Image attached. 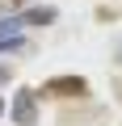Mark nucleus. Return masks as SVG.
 <instances>
[{
    "label": "nucleus",
    "instance_id": "obj_1",
    "mask_svg": "<svg viewBox=\"0 0 122 126\" xmlns=\"http://www.w3.org/2000/svg\"><path fill=\"white\" fill-rule=\"evenodd\" d=\"M25 21H38V25H51V21H55V13H51V9H38V13L30 9V13H25Z\"/></svg>",
    "mask_w": 122,
    "mask_h": 126
},
{
    "label": "nucleus",
    "instance_id": "obj_2",
    "mask_svg": "<svg viewBox=\"0 0 122 126\" xmlns=\"http://www.w3.org/2000/svg\"><path fill=\"white\" fill-rule=\"evenodd\" d=\"M4 80H9V67H0V84H4Z\"/></svg>",
    "mask_w": 122,
    "mask_h": 126
},
{
    "label": "nucleus",
    "instance_id": "obj_3",
    "mask_svg": "<svg viewBox=\"0 0 122 126\" xmlns=\"http://www.w3.org/2000/svg\"><path fill=\"white\" fill-rule=\"evenodd\" d=\"M0 113H4V101H0Z\"/></svg>",
    "mask_w": 122,
    "mask_h": 126
}]
</instances>
